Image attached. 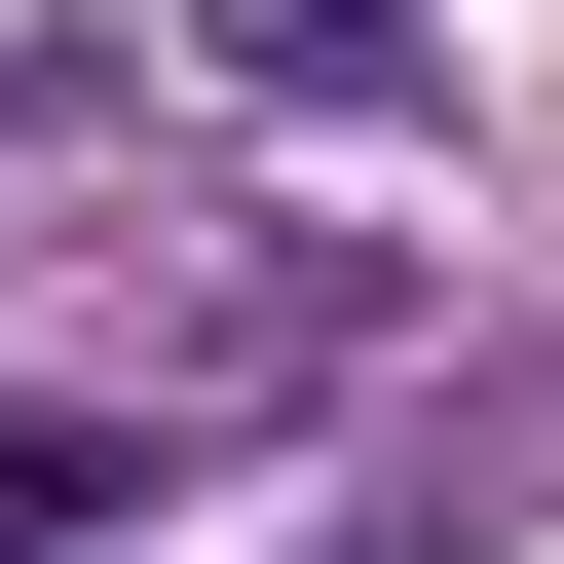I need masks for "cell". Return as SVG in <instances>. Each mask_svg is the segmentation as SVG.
Here are the masks:
<instances>
[{
    "label": "cell",
    "instance_id": "obj_1",
    "mask_svg": "<svg viewBox=\"0 0 564 564\" xmlns=\"http://www.w3.org/2000/svg\"><path fill=\"white\" fill-rule=\"evenodd\" d=\"M188 39H226V76H302V113H339V76L414 39V0H188Z\"/></svg>",
    "mask_w": 564,
    "mask_h": 564
}]
</instances>
